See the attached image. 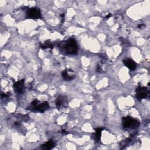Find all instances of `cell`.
Segmentation results:
<instances>
[{
	"instance_id": "obj_1",
	"label": "cell",
	"mask_w": 150,
	"mask_h": 150,
	"mask_svg": "<svg viewBox=\"0 0 150 150\" xmlns=\"http://www.w3.org/2000/svg\"><path fill=\"white\" fill-rule=\"evenodd\" d=\"M64 49L66 53L75 55L78 52L79 48L76 41L73 38L69 39L64 45Z\"/></svg>"
},
{
	"instance_id": "obj_9",
	"label": "cell",
	"mask_w": 150,
	"mask_h": 150,
	"mask_svg": "<svg viewBox=\"0 0 150 150\" xmlns=\"http://www.w3.org/2000/svg\"><path fill=\"white\" fill-rule=\"evenodd\" d=\"M49 108V104L48 101H45L42 103H39L38 105L37 106L35 111L41 112H44L47 110H48Z\"/></svg>"
},
{
	"instance_id": "obj_13",
	"label": "cell",
	"mask_w": 150,
	"mask_h": 150,
	"mask_svg": "<svg viewBox=\"0 0 150 150\" xmlns=\"http://www.w3.org/2000/svg\"><path fill=\"white\" fill-rule=\"evenodd\" d=\"M96 70H97V72H99V73L101 72L102 69H101V66H100V65H97Z\"/></svg>"
},
{
	"instance_id": "obj_5",
	"label": "cell",
	"mask_w": 150,
	"mask_h": 150,
	"mask_svg": "<svg viewBox=\"0 0 150 150\" xmlns=\"http://www.w3.org/2000/svg\"><path fill=\"white\" fill-rule=\"evenodd\" d=\"M62 76L65 81H71L75 78V74L71 69H65L62 73Z\"/></svg>"
},
{
	"instance_id": "obj_10",
	"label": "cell",
	"mask_w": 150,
	"mask_h": 150,
	"mask_svg": "<svg viewBox=\"0 0 150 150\" xmlns=\"http://www.w3.org/2000/svg\"><path fill=\"white\" fill-rule=\"evenodd\" d=\"M104 128H101V127H98L97 128H95V133L94 134V139L96 141V142H99L100 141L101 139V133L103 130H104Z\"/></svg>"
},
{
	"instance_id": "obj_3",
	"label": "cell",
	"mask_w": 150,
	"mask_h": 150,
	"mask_svg": "<svg viewBox=\"0 0 150 150\" xmlns=\"http://www.w3.org/2000/svg\"><path fill=\"white\" fill-rule=\"evenodd\" d=\"M27 18L37 19L41 18V12L39 8H29L26 12Z\"/></svg>"
},
{
	"instance_id": "obj_14",
	"label": "cell",
	"mask_w": 150,
	"mask_h": 150,
	"mask_svg": "<svg viewBox=\"0 0 150 150\" xmlns=\"http://www.w3.org/2000/svg\"><path fill=\"white\" fill-rule=\"evenodd\" d=\"M9 96H10L9 93H2V94H1V97L3 98H7Z\"/></svg>"
},
{
	"instance_id": "obj_6",
	"label": "cell",
	"mask_w": 150,
	"mask_h": 150,
	"mask_svg": "<svg viewBox=\"0 0 150 150\" xmlns=\"http://www.w3.org/2000/svg\"><path fill=\"white\" fill-rule=\"evenodd\" d=\"M67 103V97L62 95L59 96L55 101V104L58 108L65 107Z\"/></svg>"
},
{
	"instance_id": "obj_2",
	"label": "cell",
	"mask_w": 150,
	"mask_h": 150,
	"mask_svg": "<svg viewBox=\"0 0 150 150\" xmlns=\"http://www.w3.org/2000/svg\"><path fill=\"white\" fill-rule=\"evenodd\" d=\"M123 126L125 129H135L140 126L139 122L130 116L123 118Z\"/></svg>"
},
{
	"instance_id": "obj_8",
	"label": "cell",
	"mask_w": 150,
	"mask_h": 150,
	"mask_svg": "<svg viewBox=\"0 0 150 150\" xmlns=\"http://www.w3.org/2000/svg\"><path fill=\"white\" fill-rule=\"evenodd\" d=\"M123 63L124 65L131 71L134 70L137 66V64L133 59H131L129 58L124 59L123 60Z\"/></svg>"
},
{
	"instance_id": "obj_15",
	"label": "cell",
	"mask_w": 150,
	"mask_h": 150,
	"mask_svg": "<svg viewBox=\"0 0 150 150\" xmlns=\"http://www.w3.org/2000/svg\"><path fill=\"white\" fill-rule=\"evenodd\" d=\"M60 17L62 18V23H63V22H64V19H65V14H60Z\"/></svg>"
},
{
	"instance_id": "obj_18",
	"label": "cell",
	"mask_w": 150,
	"mask_h": 150,
	"mask_svg": "<svg viewBox=\"0 0 150 150\" xmlns=\"http://www.w3.org/2000/svg\"><path fill=\"white\" fill-rule=\"evenodd\" d=\"M62 133H63L65 134H67V132L66 131H65V130H63V131H62Z\"/></svg>"
},
{
	"instance_id": "obj_4",
	"label": "cell",
	"mask_w": 150,
	"mask_h": 150,
	"mask_svg": "<svg viewBox=\"0 0 150 150\" xmlns=\"http://www.w3.org/2000/svg\"><path fill=\"white\" fill-rule=\"evenodd\" d=\"M135 91L137 97L140 100L146 98L149 93L148 89L144 86H138Z\"/></svg>"
},
{
	"instance_id": "obj_17",
	"label": "cell",
	"mask_w": 150,
	"mask_h": 150,
	"mask_svg": "<svg viewBox=\"0 0 150 150\" xmlns=\"http://www.w3.org/2000/svg\"><path fill=\"white\" fill-rule=\"evenodd\" d=\"M111 16V14H108L106 17H105V18H106V19H108V18H109Z\"/></svg>"
},
{
	"instance_id": "obj_12",
	"label": "cell",
	"mask_w": 150,
	"mask_h": 150,
	"mask_svg": "<svg viewBox=\"0 0 150 150\" xmlns=\"http://www.w3.org/2000/svg\"><path fill=\"white\" fill-rule=\"evenodd\" d=\"M41 47L42 49H47V48L52 49L54 47V44L50 40H47L44 42V44H42L41 46Z\"/></svg>"
},
{
	"instance_id": "obj_16",
	"label": "cell",
	"mask_w": 150,
	"mask_h": 150,
	"mask_svg": "<svg viewBox=\"0 0 150 150\" xmlns=\"http://www.w3.org/2000/svg\"><path fill=\"white\" fill-rule=\"evenodd\" d=\"M145 25H144V24H140V25H139L138 26V27L139 28H142L143 26H144Z\"/></svg>"
},
{
	"instance_id": "obj_11",
	"label": "cell",
	"mask_w": 150,
	"mask_h": 150,
	"mask_svg": "<svg viewBox=\"0 0 150 150\" xmlns=\"http://www.w3.org/2000/svg\"><path fill=\"white\" fill-rule=\"evenodd\" d=\"M55 146V142L52 140H49L48 142L41 145V148L45 149H51Z\"/></svg>"
},
{
	"instance_id": "obj_7",
	"label": "cell",
	"mask_w": 150,
	"mask_h": 150,
	"mask_svg": "<svg viewBox=\"0 0 150 150\" xmlns=\"http://www.w3.org/2000/svg\"><path fill=\"white\" fill-rule=\"evenodd\" d=\"M24 83H25V80L22 79L19 81L16 82L14 84V89L16 93L20 94L24 92L25 86H24Z\"/></svg>"
}]
</instances>
